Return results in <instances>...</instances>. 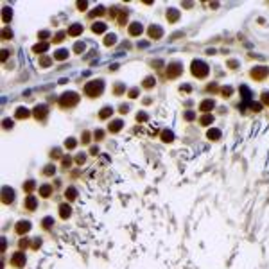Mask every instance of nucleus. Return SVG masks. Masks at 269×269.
I'll return each instance as SVG.
<instances>
[{"label": "nucleus", "instance_id": "obj_44", "mask_svg": "<svg viewBox=\"0 0 269 269\" xmlns=\"http://www.w3.org/2000/svg\"><path fill=\"white\" fill-rule=\"evenodd\" d=\"M251 109H253V111H260V109H262V104H258V102L255 104V102H253V104H251Z\"/></svg>", "mask_w": 269, "mask_h": 269}, {"label": "nucleus", "instance_id": "obj_36", "mask_svg": "<svg viewBox=\"0 0 269 269\" xmlns=\"http://www.w3.org/2000/svg\"><path fill=\"white\" fill-rule=\"evenodd\" d=\"M54 223V219L52 217H47V219H43V226L45 228H50V224Z\"/></svg>", "mask_w": 269, "mask_h": 269}, {"label": "nucleus", "instance_id": "obj_10", "mask_svg": "<svg viewBox=\"0 0 269 269\" xmlns=\"http://www.w3.org/2000/svg\"><path fill=\"white\" fill-rule=\"evenodd\" d=\"M142 31H144V27H142L138 22H135V23H131V25H129V34H131V36H140V34H142Z\"/></svg>", "mask_w": 269, "mask_h": 269}, {"label": "nucleus", "instance_id": "obj_15", "mask_svg": "<svg viewBox=\"0 0 269 269\" xmlns=\"http://www.w3.org/2000/svg\"><path fill=\"white\" fill-rule=\"evenodd\" d=\"M180 18V11H176V9H169V13H167V20L169 22H176Z\"/></svg>", "mask_w": 269, "mask_h": 269}, {"label": "nucleus", "instance_id": "obj_43", "mask_svg": "<svg viewBox=\"0 0 269 269\" xmlns=\"http://www.w3.org/2000/svg\"><path fill=\"white\" fill-rule=\"evenodd\" d=\"M221 92H223V95H232V92H233V90H232L230 86H224L223 90H221Z\"/></svg>", "mask_w": 269, "mask_h": 269}, {"label": "nucleus", "instance_id": "obj_12", "mask_svg": "<svg viewBox=\"0 0 269 269\" xmlns=\"http://www.w3.org/2000/svg\"><path fill=\"white\" fill-rule=\"evenodd\" d=\"M81 32H83V25H79V23H74L72 27L68 29V36H79Z\"/></svg>", "mask_w": 269, "mask_h": 269}, {"label": "nucleus", "instance_id": "obj_22", "mask_svg": "<svg viewBox=\"0 0 269 269\" xmlns=\"http://www.w3.org/2000/svg\"><path fill=\"white\" fill-rule=\"evenodd\" d=\"M66 58H68V50H65V49H61V50H58L54 54V59H58V61H63Z\"/></svg>", "mask_w": 269, "mask_h": 269}, {"label": "nucleus", "instance_id": "obj_40", "mask_svg": "<svg viewBox=\"0 0 269 269\" xmlns=\"http://www.w3.org/2000/svg\"><path fill=\"white\" fill-rule=\"evenodd\" d=\"M54 171H56V169L52 167V165H47V167H45V174L50 176V174H54Z\"/></svg>", "mask_w": 269, "mask_h": 269}, {"label": "nucleus", "instance_id": "obj_49", "mask_svg": "<svg viewBox=\"0 0 269 269\" xmlns=\"http://www.w3.org/2000/svg\"><path fill=\"white\" fill-rule=\"evenodd\" d=\"M88 138H90V133H83V142H84V144H88V142H90Z\"/></svg>", "mask_w": 269, "mask_h": 269}, {"label": "nucleus", "instance_id": "obj_53", "mask_svg": "<svg viewBox=\"0 0 269 269\" xmlns=\"http://www.w3.org/2000/svg\"><path fill=\"white\" fill-rule=\"evenodd\" d=\"M181 90H185V92H190V86H189V84H185V86H181Z\"/></svg>", "mask_w": 269, "mask_h": 269}, {"label": "nucleus", "instance_id": "obj_27", "mask_svg": "<svg viewBox=\"0 0 269 269\" xmlns=\"http://www.w3.org/2000/svg\"><path fill=\"white\" fill-rule=\"evenodd\" d=\"M161 138H163V142H172L174 135H172V131H163V133H161Z\"/></svg>", "mask_w": 269, "mask_h": 269}, {"label": "nucleus", "instance_id": "obj_17", "mask_svg": "<svg viewBox=\"0 0 269 269\" xmlns=\"http://www.w3.org/2000/svg\"><path fill=\"white\" fill-rule=\"evenodd\" d=\"M52 192V187L50 185H43V187H40V196L41 197H49Z\"/></svg>", "mask_w": 269, "mask_h": 269}, {"label": "nucleus", "instance_id": "obj_39", "mask_svg": "<svg viewBox=\"0 0 269 269\" xmlns=\"http://www.w3.org/2000/svg\"><path fill=\"white\" fill-rule=\"evenodd\" d=\"M185 118H187V120H194V118H196V113H194V111H187V113H185Z\"/></svg>", "mask_w": 269, "mask_h": 269}, {"label": "nucleus", "instance_id": "obj_24", "mask_svg": "<svg viewBox=\"0 0 269 269\" xmlns=\"http://www.w3.org/2000/svg\"><path fill=\"white\" fill-rule=\"evenodd\" d=\"M29 117V109L27 108H18L16 109V118H27Z\"/></svg>", "mask_w": 269, "mask_h": 269}, {"label": "nucleus", "instance_id": "obj_2", "mask_svg": "<svg viewBox=\"0 0 269 269\" xmlns=\"http://www.w3.org/2000/svg\"><path fill=\"white\" fill-rule=\"evenodd\" d=\"M208 65L206 63H203V61H199V59H194L192 61V74L196 75V77H199V79H203V77H206L208 75Z\"/></svg>", "mask_w": 269, "mask_h": 269}, {"label": "nucleus", "instance_id": "obj_1", "mask_svg": "<svg viewBox=\"0 0 269 269\" xmlns=\"http://www.w3.org/2000/svg\"><path fill=\"white\" fill-rule=\"evenodd\" d=\"M102 90H104L102 81H90V83H86V86H84V94H86L88 97H97V95L102 94Z\"/></svg>", "mask_w": 269, "mask_h": 269}, {"label": "nucleus", "instance_id": "obj_3", "mask_svg": "<svg viewBox=\"0 0 269 269\" xmlns=\"http://www.w3.org/2000/svg\"><path fill=\"white\" fill-rule=\"evenodd\" d=\"M77 101H79V97H77L75 92H66V94H63V97H61L59 102H61L63 108H70V106H75Z\"/></svg>", "mask_w": 269, "mask_h": 269}, {"label": "nucleus", "instance_id": "obj_25", "mask_svg": "<svg viewBox=\"0 0 269 269\" xmlns=\"http://www.w3.org/2000/svg\"><path fill=\"white\" fill-rule=\"evenodd\" d=\"M240 94H242V99H244V101H249V99H251V92H249L247 86H240Z\"/></svg>", "mask_w": 269, "mask_h": 269}, {"label": "nucleus", "instance_id": "obj_9", "mask_svg": "<svg viewBox=\"0 0 269 269\" xmlns=\"http://www.w3.org/2000/svg\"><path fill=\"white\" fill-rule=\"evenodd\" d=\"M34 117H36L38 120L45 118V117H47V106H45V104H40V106H36V108H34Z\"/></svg>", "mask_w": 269, "mask_h": 269}, {"label": "nucleus", "instance_id": "obj_19", "mask_svg": "<svg viewBox=\"0 0 269 269\" xmlns=\"http://www.w3.org/2000/svg\"><path fill=\"white\" fill-rule=\"evenodd\" d=\"M111 113H113V108H111V106H104V108L101 109L99 117H101V118H108V117L111 115Z\"/></svg>", "mask_w": 269, "mask_h": 269}, {"label": "nucleus", "instance_id": "obj_6", "mask_svg": "<svg viewBox=\"0 0 269 269\" xmlns=\"http://www.w3.org/2000/svg\"><path fill=\"white\" fill-rule=\"evenodd\" d=\"M149 36L153 38V40H160V38L163 36V31H161V27H158V25L149 27Z\"/></svg>", "mask_w": 269, "mask_h": 269}, {"label": "nucleus", "instance_id": "obj_34", "mask_svg": "<svg viewBox=\"0 0 269 269\" xmlns=\"http://www.w3.org/2000/svg\"><path fill=\"white\" fill-rule=\"evenodd\" d=\"M74 50H75V52H83V50H84V43L77 41V43L74 45Z\"/></svg>", "mask_w": 269, "mask_h": 269}, {"label": "nucleus", "instance_id": "obj_41", "mask_svg": "<svg viewBox=\"0 0 269 269\" xmlns=\"http://www.w3.org/2000/svg\"><path fill=\"white\" fill-rule=\"evenodd\" d=\"M137 120H138V122H146L147 115H146V113H138V115H137Z\"/></svg>", "mask_w": 269, "mask_h": 269}, {"label": "nucleus", "instance_id": "obj_8", "mask_svg": "<svg viewBox=\"0 0 269 269\" xmlns=\"http://www.w3.org/2000/svg\"><path fill=\"white\" fill-rule=\"evenodd\" d=\"M11 264H13V266H18V267H22L23 264H25V255H23V253H15V255H13V258H11Z\"/></svg>", "mask_w": 269, "mask_h": 269}, {"label": "nucleus", "instance_id": "obj_4", "mask_svg": "<svg viewBox=\"0 0 269 269\" xmlns=\"http://www.w3.org/2000/svg\"><path fill=\"white\" fill-rule=\"evenodd\" d=\"M183 72V68H181V63H171V65L167 66V77H171V79H174V77H178L180 74Z\"/></svg>", "mask_w": 269, "mask_h": 269}, {"label": "nucleus", "instance_id": "obj_30", "mask_svg": "<svg viewBox=\"0 0 269 269\" xmlns=\"http://www.w3.org/2000/svg\"><path fill=\"white\" fill-rule=\"evenodd\" d=\"M154 83H156L154 77H146V79H144V86H146V88H153Z\"/></svg>", "mask_w": 269, "mask_h": 269}, {"label": "nucleus", "instance_id": "obj_11", "mask_svg": "<svg viewBox=\"0 0 269 269\" xmlns=\"http://www.w3.org/2000/svg\"><path fill=\"white\" fill-rule=\"evenodd\" d=\"M29 228H31V223H29V221H20V223H18V226H16V232L22 235V233H27V232H29Z\"/></svg>", "mask_w": 269, "mask_h": 269}, {"label": "nucleus", "instance_id": "obj_21", "mask_svg": "<svg viewBox=\"0 0 269 269\" xmlns=\"http://www.w3.org/2000/svg\"><path fill=\"white\" fill-rule=\"evenodd\" d=\"M59 212H61V217L66 219V217H70V212H72V210H70V206H68V204H61V206H59Z\"/></svg>", "mask_w": 269, "mask_h": 269}, {"label": "nucleus", "instance_id": "obj_35", "mask_svg": "<svg viewBox=\"0 0 269 269\" xmlns=\"http://www.w3.org/2000/svg\"><path fill=\"white\" fill-rule=\"evenodd\" d=\"M66 34H68V32H58V34L54 36V41H63V38H65Z\"/></svg>", "mask_w": 269, "mask_h": 269}, {"label": "nucleus", "instance_id": "obj_33", "mask_svg": "<svg viewBox=\"0 0 269 269\" xmlns=\"http://www.w3.org/2000/svg\"><path fill=\"white\" fill-rule=\"evenodd\" d=\"M11 36H13V32H11V31H9L7 27L2 31V40H7V38H11Z\"/></svg>", "mask_w": 269, "mask_h": 269}, {"label": "nucleus", "instance_id": "obj_42", "mask_svg": "<svg viewBox=\"0 0 269 269\" xmlns=\"http://www.w3.org/2000/svg\"><path fill=\"white\" fill-rule=\"evenodd\" d=\"M124 90H126V88H124V84H117V88H115V94H117V95H120V94L124 92Z\"/></svg>", "mask_w": 269, "mask_h": 269}, {"label": "nucleus", "instance_id": "obj_28", "mask_svg": "<svg viewBox=\"0 0 269 269\" xmlns=\"http://www.w3.org/2000/svg\"><path fill=\"white\" fill-rule=\"evenodd\" d=\"M115 41H117V36H115V34H108V36H106V40H104V45H108V47H109V45H115Z\"/></svg>", "mask_w": 269, "mask_h": 269}, {"label": "nucleus", "instance_id": "obj_52", "mask_svg": "<svg viewBox=\"0 0 269 269\" xmlns=\"http://www.w3.org/2000/svg\"><path fill=\"white\" fill-rule=\"evenodd\" d=\"M47 36H49V32H47V31H41V32H40V38H47Z\"/></svg>", "mask_w": 269, "mask_h": 269}, {"label": "nucleus", "instance_id": "obj_23", "mask_svg": "<svg viewBox=\"0 0 269 269\" xmlns=\"http://www.w3.org/2000/svg\"><path fill=\"white\" fill-rule=\"evenodd\" d=\"M208 138H210V140H219V138H221V131L215 129V127H212V129L208 131Z\"/></svg>", "mask_w": 269, "mask_h": 269}, {"label": "nucleus", "instance_id": "obj_18", "mask_svg": "<svg viewBox=\"0 0 269 269\" xmlns=\"http://www.w3.org/2000/svg\"><path fill=\"white\" fill-rule=\"evenodd\" d=\"M92 31H94V32H97V34H101V32H104V31H106V25H104L102 22H97V23H94V25H92Z\"/></svg>", "mask_w": 269, "mask_h": 269}, {"label": "nucleus", "instance_id": "obj_7", "mask_svg": "<svg viewBox=\"0 0 269 269\" xmlns=\"http://www.w3.org/2000/svg\"><path fill=\"white\" fill-rule=\"evenodd\" d=\"M214 106H215V102L212 101V99H206V101H203L201 104H199V111L208 113V111H212V109H214Z\"/></svg>", "mask_w": 269, "mask_h": 269}, {"label": "nucleus", "instance_id": "obj_51", "mask_svg": "<svg viewBox=\"0 0 269 269\" xmlns=\"http://www.w3.org/2000/svg\"><path fill=\"white\" fill-rule=\"evenodd\" d=\"M7 54H9L7 50H2V61H6V59H7Z\"/></svg>", "mask_w": 269, "mask_h": 269}, {"label": "nucleus", "instance_id": "obj_26", "mask_svg": "<svg viewBox=\"0 0 269 269\" xmlns=\"http://www.w3.org/2000/svg\"><path fill=\"white\" fill-rule=\"evenodd\" d=\"M11 16H13V15H11V9H9V7H4V13H2V22L7 23L9 20H11Z\"/></svg>", "mask_w": 269, "mask_h": 269}, {"label": "nucleus", "instance_id": "obj_31", "mask_svg": "<svg viewBox=\"0 0 269 269\" xmlns=\"http://www.w3.org/2000/svg\"><path fill=\"white\" fill-rule=\"evenodd\" d=\"M65 196H66V199H70V201H72V199H75V196H77V192H75L74 189H66Z\"/></svg>", "mask_w": 269, "mask_h": 269}, {"label": "nucleus", "instance_id": "obj_32", "mask_svg": "<svg viewBox=\"0 0 269 269\" xmlns=\"http://www.w3.org/2000/svg\"><path fill=\"white\" fill-rule=\"evenodd\" d=\"M50 63H52V59H50V58H47V56H43V58L40 59V65H41V66H49Z\"/></svg>", "mask_w": 269, "mask_h": 269}, {"label": "nucleus", "instance_id": "obj_50", "mask_svg": "<svg viewBox=\"0 0 269 269\" xmlns=\"http://www.w3.org/2000/svg\"><path fill=\"white\" fill-rule=\"evenodd\" d=\"M25 189H27V190H32V189H34V181H27Z\"/></svg>", "mask_w": 269, "mask_h": 269}, {"label": "nucleus", "instance_id": "obj_47", "mask_svg": "<svg viewBox=\"0 0 269 269\" xmlns=\"http://www.w3.org/2000/svg\"><path fill=\"white\" fill-rule=\"evenodd\" d=\"M77 7H79V9H86L88 7V2H77Z\"/></svg>", "mask_w": 269, "mask_h": 269}, {"label": "nucleus", "instance_id": "obj_16", "mask_svg": "<svg viewBox=\"0 0 269 269\" xmlns=\"http://www.w3.org/2000/svg\"><path fill=\"white\" fill-rule=\"evenodd\" d=\"M122 129V120H113V122L109 124V131L111 133H117V131Z\"/></svg>", "mask_w": 269, "mask_h": 269}, {"label": "nucleus", "instance_id": "obj_13", "mask_svg": "<svg viewBox=\"0 0 269 269\" xmlns=\"http://www.w3.org/2000/svg\"><path fill=\"white\" fill-rule=\"evenodd\" d=\"M32 50L36 52V54H40V52H47V50H49V43H47V41H41V43H36L34 47H32Z\"/></svg>", "mask_w": 269, "mask_h": 269}, {"label": "nucleus", "instance_id": "obj_38", "mask_svg": "<svg viewBox=\"0 0 269 269\" xmlns=\"http://www.w3.org/2000/svg\"><path fill=\"white\" fill-rule=\"evenodd\" d=\"M262 102L269 106V92H264V94H262Z\"/></svg>", "mask_w": 269, "mask_h": 269}, {"label": "nucleus", "instance_id": "obj_48", "mask_svg": "<svg viewBox=\"0 0 269 269\" xmlns=\"http://www.w3.org/2000/svg\"><path fill=\"white\" fill-rule=\"evenodd\" d=\"M94 135H95V138H99V140H101V138H102V137H104V133H102V131H101V129H99V131H95Z\"/></svg>", "mask_w": 269, "mask_h": 269}, {"label": "nucleus", "instance_id": "obj_46", "mask_svg": "<svg viewBox=\"0 0 269 269\" xmlns=\"http://www.w3.org/2000/svg\"><path fill=\"white\" fill-rule=\"evenodd\" d=\"M4 127H7V129H9V127H13V120L6 118V120H4Z\"/></svg>", "mask_w": 269, "mask_h": 269}, {"label": "nucleus", "instance_id": "obj_45", "mask_svg": "<svg viewBox=\"0 0 269 269\" xmlns=\"http://www.w3.org/2000/svg\"><path fill=\"white\" fill-rule=\"evenodd\" d=\"M137 95H138V88H133V90L129 92V97H131V99H135Z\"/></svg>", "mask_w": 269, "mask_h": 269}, {"label": "nucleus", "instance_id": "obj_37", "mask_svg": "<svg viewBox=\"0 0 269 269\" xmlns=\"http://www.w3.org/2000/svg\"><path fill=\"white\" fill-rule=\"evenodd\" d=\"M65 146L68 147V149H74V147H75V142H74V138H68V140L65 142Z\"/></svg>", "mask_w": 269, "mask_h": 269}, {"label": "nucleus", "instance_id": "obj_5", "mask_svg": "<svg viewBox=\"0 0 269 269\" xmlns=\"http://www.w3.org/2000/svg\"><path fill=\"white\" fill-rule=\"evenodd\" d=\"M267 74H269V68H267V66H257V68H253V70H251V77L260 81V79H264Z\"/></svg>", "mask_w": 269, "mask_h": 269}, {"label": "nucleus", "instance_id": "obj_29", "mask_svg": "<svg viewBox=\"0 0 269 269\" xmlns=\"http://www.w3.org/2000/svg\"><path fill=\"white\" fill-rule=\"evenodd\" d=\"M199 122L203 124V126H208V124L214 122V117H212V115H204V117H201V120H199Z\"/></svg>", "mask_w": 269, "mask_h": 269}, {"label": "nucleus", "instance_id": "obj_14", "mask_svg": "<svg viewBox=\"0 0 269 269\" xmlns=\"http://www.w3.org/2000/svg\"><path fill=\"white\" fill-rule=\"evenodd\" d=\"M13 199H15V192L6 187V189H4V203H9V201H13Z\"/></svg>", "mask_w": 269, "mask_h": 269}, {"label": "nucleus", "instance_id": "obj_20", "mask_svg": "<svg viewBox=\"0 0 269 269\" xmlns=\"http://www.w3.org/2000/svg\"><path fill=\"white\" fill-rule=\"evenodd\" d=\"M25 206H27L29 210H34V208H36V197H34V196H29L27 199H25Z\"/></svg>", "mask_w": 269, "mask_h": 269}]
</instances>
